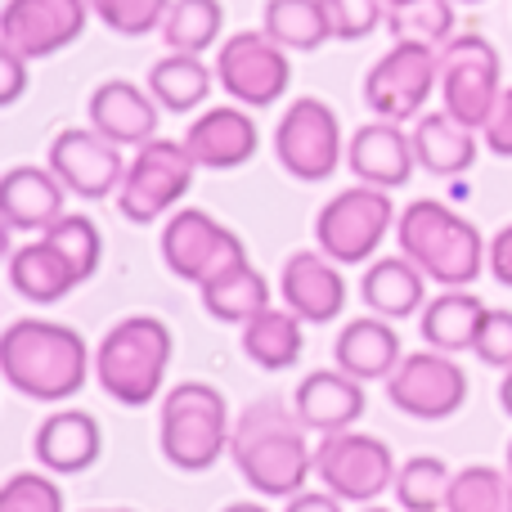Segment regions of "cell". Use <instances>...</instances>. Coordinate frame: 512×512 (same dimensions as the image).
<instances>
[{
  "instance_id": "cell-1",
  "label": "cell",
  "mask_w": 512,
  "mask_h": 512,
  "mask_svg": "<svg viewBox=\"0 0 512 512\" xmlns=\"http://www.w3.org/2000/svg\"><path fill=\"white\" fill-rule=\"evenodd\" d=\"M306 432L310 427L283 400L248 405L230 432V459L239 477L265 499L301 495L306 477L315 472V450H310Z\"/></svg>"
},
{
  "instance_id": "cell-2",
  "label": "cell",
  "mask_w": 512,
  "mask_h": 512,
  "mask_svg": "<svg viewBox=\"0 0 512 512\" xmlns=\"http://www.w3.org/2000/svg\"><path fill=\"white\" fill-rule=\"evenodd\" d=\"M0 373L27 400L41 405L72 400L90 373L86 337L54 319H14L0 337Z\"/></svg>"
},
{
  "instance_id": "cell-3",
  "label": "cell",
  "mask_w": 512,
  "mask_h": 512,
  "mask_svg": "<svg viewBox=\"0 0 512 512\" xmlns=\"http://www.w3.org/2000/svg\"><path fill=\"white\" fill-rule=\"evenodd\" d=\"M396 239L400 252L441 288H468L490 256L477 225L463 221L454 207L436 203V198H418L400 212Z\"/></svg>"
},
{
  "instance_id": "cell-4",
  "label": "cell",
  "mask_w": 512,
  "mask_h": 512,
  "mask_svg": "<svg viewBox=\"0 0 512 512\" xmlns=\"http://www.w3.org/2000/svg\"><path fill=\"white\" fill-rule=\"evenodd\" d=\"M176 337L162 319L153 315H131L104 333L95 351V378L104 396H113L126 409H144L158 400L162 378H167Z\"/></svg>"
},
{
  "instance_id": "cell-5",
  "label": "cell",
  "mask_w": 512,
  "mask_h": 512,
  "mask_svg": "<svg viewBox=\"0 0 512 512\" xmlns=\"http://www.w3.org/2000/svg\"><path fill=\"white\" fill-rule=\"evenodd\" d=\"M230 405L207 382H180L162 400V454L180 472H207L230 450Z\"/></svg>"
},
{
  "instance_id": "cell-6",
  "label": "cell",
  "mask_w": 512,
  "mask_h": 512,
  "mask_svg": "<svg viewBox=\"0 0 512 512\" xmlns=\"http://www.w3.org/2000/svg\"><path fill=\"white\" fill-rule=\"evenodd\" d=\"M194 153L180 140H149L140 144V153L126 167V180L117 189V207L126 221L135 225H153L158 216H167L180 198L194 185Z\"/></svg>"
},
{
  "instance_id": "cell-7",
  "label": "cell",
  "mask_w": 512,
  "mask_h": 512,
  "mask_svg": "<svg viewBox=\"0 0 512 512\" xmlns=\"http://www.w3.org/2000/svg\"><path fill=\"white\" fill-rule=\"evenodd\" d=\"M391 221H396V207H391L387 189H373V185L342 189V194L328 198L324 212L315 216L319 252L337 265H360L382 248Z\"/></svg>"
},
{
  "instance_id": "cell-8",
  "label": "cell",
  "mask_w": 512,
  "mask_h": 512,
  "mask_svg": "<svg viewBox=\"0 0 512 512\" xmlns=\"http://www.w3.org/2000/svg\"><path fill=\"white\" fill-rule=\"evenodd\" d=\"M432 86H441V50L423 41H396L364 77V104L382 122H409L423 117Z\"/></svg>"
},
{
  "instance_id": "cell-9",
  "label": "cell",
  "mask_w": 512,
  "mask_h": 512,
  "mask_svg": "<svg viewBox=\"0 0 512 512\" xmlns=\"http://www.w3.org/2000/svg\"><path fill=\"white\" fill-rule=\"evenodd\" d=\"M441 95L445 113L459 117L472 131H486L490 113L499 108V54L486 36L468 32L441 45Z\"/></svg>"
},
{
  "instance_id": "cell-10",
  "label": "cell",
  "mask_w": 512,
  "mask_h": 512,
  "mask_svg": "<svg viewBox=\"0 0 512 512\" xmlns=\"http://www.w3.org/2000/svg\"><path fill=\"white\" fill-rule=\"evenodd\" d=\"M396 459L387 441L364 432H333L315 445V477L342 504H373L382 490L396 486Z\"/></svg>"
},
{
  "instance_id": "cell-11",
  "label": "cell",
  "mask_w": 512,
  "mask_h": 512,
  "mask_svg": "<svg viewBox=\"0 0 512 512\" xmlns=\"http://www.w3.org/2000/svg\"><path fill=\"white\" fill-rule=\"evenodd\" d=\"M162 261H167V270L176 279L203 288L207 279L248 261V248H243V239L230 225L207 216L203 207H180L167 221V230H162Z\"/></svg>"
},
{
  "instance_id": "cell-12",
  "label": "cell",
  "mask_w": 512,
  "mask_h": 512,
  "mask_svg": "<svg viewBox=\"0 0 512 512\" xmlns=\"http://www.w3.org/2000/svg\"><path fill=\"white\" fill-rule=\"evenodd\" d=\"M274 153H279V167L288 176L306 180H328L342 162V126L337 113L324 99H292L288 113L279 117V131H274Z\"/></svg>"
},
{
  "instance_id": "cell-13",
  "label": "cell",
  "mask_w": 512,
  "mask_h": 512,
  "mask_svg": "<svg viewBox=\"0 0 512 512\" xmlns=\"http://www.w3.org/2000/svg\"><path fill=\"white\" fill-rule=\"evenodd\" d=\"M387 400L409 418H423V423H436V418H450L468 405V373L454 364L450 351H414L396 364V373L387 378Z\"/></svg>"
},
{
  "instance_id": "cell-14",
  "label": "cell",
  "mask_w": 512,
  "mask_h": 512,
  "mask_svg": "<svg viewBox=\"0 0 512 512\" xmlns=\"http://www.w3.org/2000/svg\"><path fill=\"white\" fill-rule=\"evenodd\" d=\"M216 81H221L225 95H234L239 104L270 108L288 95V81H292L288 50L274 45L265 32H239L216 54Z\"/></svg>"
},
{
  "instance_id": "cell-15",
  "label": "cell",
  "mask_w": 512,
  "mask_h": 512,
  "mask_svg": "<svg viewBox=\"0 0 512 512\" xmlns=\"http://www.w3.org/2000/svg\"><path fill=\"white\" fill-rule=\"evenodd\" d=\"M126 167H131V162H122V144L104 140L95 126H90V131L68 126V131H59L50 144V171L63 180L68 194L90 198V203L117 194L126 180Z\"/></svg>"
},
{
  "instance_id": "cell-16",
  "label": "cell",
  "mask_w": 512,
  "mask_h": 512,
  "mask_svg": "<svg viewBox=\"0 0 512 512\" xmlns=\"http://www.w3.org/2000/svg\"><path fill=\"white\" fill-rule=\"evenodd\" d=\"M90 0H9L0 14V36L23 59H50L86 32Z\"/></svg>"
},
{
  "instance_id": "cell-17",
  "label": "cell",
  "mask_w": 512,
  "mask_h": 512,
  "mask_svg": "<svg viewBox=\"0 0 512 512\" xmlns=\"http://www.w3.org/2000/svg\"><path fill=\"white\" fill-rule=\"evenodd\" d=\"M279 292L283 306L292 315H301L306 324H328L346 306V279L337 270V261H328L324 252H292L283 261Z\"/></svg>"
},
{
  "instance_id": "cell-18",
  "label": "cell",
  "mask_w": 512,
  "mask_h": 512,
  "mask_svg": "<svg viewBox=\"0 0 512 512\" xmlns=\"http://www.w3.org/2000/svg\"><path fill=\"white\" fill-rule=\"evenodd\" d=\"M346 167L355 171L360 185L373 189H400L418 167L414 135L400 131V122H369L346 144Z\"/></svg>"
},
{
  "instance_id": "cell-19",
  "label": "cell",
  "mask_w": 512,
  "mask_h": 512,
  "mask_svg": "<svg viewBox=\"0 0 512 512\" xmlns=\"http://www.w3.org/2000/svg\"><path fill=\"white\" fill-rule=\"evenodd\" d=\"M364 387L342 369H319L310 378H301L297 396H292V409L297 418L319 436H333V432H351L355 423L364 418Z\"/></svg>"
},
{
  "instance_id": "cell-20",
  "label": "cell",
  "mask_w": 512,
  "mask_h": 512,
  "mask_svg": "<svg viewBox=\"0 0 512 512\" xmlns=\"http://www.w3.org/2000/svg\"><path fill=\"white\" fill-rule=\"evenodd\" d=\"M104 454V432L86 409H59L36 427V463L59 477H77V472L95 468Z\"/></svg>"
},
{
  "instance_id": "cell-21",
  "label": "cell",
  "mask_w": 512,
  "mask_h": 512,
  "mask_svg": "<svg viewBox=\"0 0 512 512\" xmlns=\"http://www.w3.org/2000/svg\"><path fill=\"white\" fill-rule=\"evenodd\" d=\"M158 99L153 95H144L135 81H104V86L90 95V126H95L104 140H113V144H149V140H158Z\"/></svg>"
},
{
  "instance_id": "cell-22",
  "label": "cell",
  "mask_w": 512,
  "mask_h": 512,
  "mask_svg": "<svg viewBox=\"0 0 512 512\" xmlns=\"http://www.w3.org/2000/svg\"><path fill=\"white\" fill-rule=\"evenodd\" d=\"M63 180L45 167H14L0 180V216L9 230H32L45 234L63 212Z\"/></svg>"
},
{
  "instance_id": "cell-23",
  "label": "cell",
  "mask_w": 512,
  "mask_h": 512,
  "mask_svg": "<svg viewBox=\"0 0 512 512\" xmlns=\"http://www.w3.org/2000/svg\"><path fill=\"white\" fill-rule=\"evenodd\" d=\"M189 153L207 171H234L256 153V122L243 108H207L185 135Z\"/></svg>"
},
{
  "instance_id": "cell-24",
  "label": "cell",
  "mask_w": 512,
  "mask_h": 512,
  "mask_svg": "<svg viewBox=\"0 0 512 512\" xmlns=\"http://www.w3.org/2000/svg\"><path fill=\"white\" fill-rule=\"evenodd\" d=\"M337 369L351 373L355 382H373V378H391L400 355V333L391 328V319L373 315V319H351L337 333Z\"/></svg>"
},
{
  "instance_id": "cell-25",
  "label": "cell",
  "mask_w": 512,
  "mask_h": 512,
  "mask_svg": "<svg viewBox=\"0 0 512 512\" xmlns=\"http://www.w3.org/2000/svg\"><path fill=\"white\" fill-rule=\"evenodd\" d=\"M360 297L373 315L382 319H409V315H423L427 306V274L409 261L405 252L400 256H382L364 270L360 279Z\"/></svg>"
},
{
  "instance_id": "cell-26",
  "label": "cell",
  "mask_w": 512,
  "mask_h": 512,
  "mask_svg": "<svg viewBox=\"0 0 512 512\" xmlns=\"http://www.w3.org/2000/svg\"><path fill=\"white\" fill-rule=\"evenodd\" d=\"M486 301L472 297L468 288H445L441 297H432L418 315V328H423V342L436 346V351H472L477 346V333L486 324Z\"/></svg>"
},
{
  "instance_id": "cell-27",
  "label": "cell",
  "mask_w": 512,
  "mask_h": 512,
  "mask_svg": "<svg viewBox=\"0 0 512 512\" xmlns=\"http://www.w3.org/2000/svg\"><path fill=\"white\" fill-rule=\"evenodd\" d=\"M9 283H14L18 297L36 301V306H50V301L68 297L81 279L68 265V256L41 234L36 243H27V248H18L14 256H9Z\"/></svg>"
},
{
  "instance_id": "cell-28",
  "label": "cell",
  "mask_w": 512,
  "mask_h": 512,
  "mask_svg": "<svg viewBox=\"0 0 512 512\" xmlns=\"http://www.w3.org/2000/svg\"><path fill=\"white\" fill-rule=\"evenodd\" d=\"M414 153L432 176H463L477 162V131L450 113H423L414 126Z\"/></svg>"
},
{
  "instance_id": "cell-29",
  "label": "cell",
  "mask_w": 512,
  "mask_h": 512,
  "mask_svg": "<svg viewBox=\"0 0 512 512\" xmlns=\"http://www.w3.org/2000/svg\"><path fill=\"white\" fill-rule=\"evenodd\" d=\"M306 319L292 315L288 306H265L261 315H252L243 324V355L256 364V369H292L301 360V346H306V333H301Z\"/></svg>"
},
{
  "instance_id": "cell-30",
  "label": "cell",
  "mask_w": 512,
  "mask_h": 512,
  "mask_svg": "<svg viewBox=\"0 0 512 512\" xmlns=\"http://www.w3.org/2000/svg\"><path fill=\"white\" fill-rule=\"evenodd\" d=\"M265 306H270V283L248 261L203 283V310L212 319H221V324H248Z\"/></svg>"
},
{
  "instance_id": "cell-31",
  "label": "cell",
  "mask_w": 512,
  "mask_h": 512,
  "mask_svg": "<svg viewBox=\"0 0 512 512\" xmlns=\"http://www.w3.org/2000/svg\"><path fill=\"white\" fill-rule=\"evenodd\" d=\"M149 95L167 113H194L212 95V68L198 54H167L149 72Z\"/></svg>"
},
{
  "instance_id": "cell-32",
  "label": "cell",
  "mask_w": 512,
  "mask_h": 512,
  "mask_svg": "<svg viewBox=\"0 0 512 512\" xmlns=\"http://www.w3.org/2000/svg\"><path fill=\"white\" fill-rule=\"evenodd\" d=\"M265 36L283 50H319L333 36L324 0H270L265 5Z\"/></svg>"
},
{
  "instance_id": "cell-33",
  "label": "cell",
  "mask_w": 512,
  "mask_h": 512,
  "mask_svg": "<svg viewBox=\"0 0 512 512\" xmlns=\"http://www.w3.org/2000/svg\"><path fill=\"white\" fill-rule=\"evenodd\" d=\"M221 27H225L221 0H171L162 36H167L171 54H203L216 45Z\"/></svg>"
},
{
  "instance_id": "cell-34",
  "label": "cell",
  "mask_w": 512,
  "mask_h": 512,
  "mask_svg": "<svg viewBox=\"0 0 512 512\" xmlns=\"http://www.w3.org/2000/svg\"><path fill=\"white\" fill-rule=\"evenodd\" d=\"M445 512H512V472L486 468V463L454 472Z\"/></svg>"
},
{
  "instance_id": "cell-35",
  "label": "cell",
  "mask_w": 512,
  "mask_h": 512,
  "mask_svg": "<svg viewBox=\"0 0 512 512\" xmlns=\"http://www.w3.org/2000/svg\"><path fill=\"white\" fill-rule=\"evenodd\" d=\"M454 472L436 454H418L396 472V504L405 512H445Z\"/></svg>"
},
{
  "instance_id": "cell-36",
  "label": "cell",
  "mask_w": 512,
  "mask_h": 512,
  "mask_svg": "<svg viewBox=\"0 0 512 512\" xmlns=\"http://www.w3.org/2000/svg\"><path fill=\"white\" fill-rule=\"evenodd\" d=\"M391 32H396L400 41H423V45L454 41L450 0H414V5L391 9Z\"/></svg>"
},
{
  "instance_id": "cell-37",
  "label": "cell",
  "mask_w": 512,
  "mask_h": 512,
  "mask_svg": "<svg viewBox=\"0 0 512 512\" xmlns=\"http://www.w3.org/2000/svg\"><path fill=\"white\" fill-rule=\"evenodd\" d=\"M45 239L54 243L63 256H68V265L77 270V279L86 283L90 274L99 270V256H104V239H99L95 221L90 216H59V221L45 230Z\"/></svg>"
},
{
  "instance_id": "cell-38",
  "label": "cell",
  "mask_w": 512,
  "mask_h": 512,
  "mask_svg": "<svg viewBox=\"0 0 512 512\" xmlns=\"http://www.w3.org/2000/svg\"><path fill=\"white\" fill-rule=\"evenodd\" d=\"M90 9L99 14V23L117 36H144L153 27L167 23L171 0H90Z\"/></svg>"
},
{
  "instance_id": "cell-39",
  "label": "cell",
  "mask_w": 512,
  "mask_h": 512,
  "mask_svg": "<svg viewBox=\"0 0 512 512\" xmlns=\"http://www.w3.org/2000/svg\"><path fill=\"white\" fill-rule=\"evenodd\" d=\"M0 512H63V490L50 477L14 472L0 490Z\"/></svg>"
},
{
  "instance_id": "cell-40",
  "label": "cell",
  "mask_w": 512,
  "mask_h": 512,
  "mask_svg": "<svg viewBox=\"0 0 512 512\" xmlns=\"http://www.w3.org/2000/svg\"><path fill=\"white\" fill-rule=\"evenodd\" d=\"M382 5L387 0H324L328 27H333L337 41H364L382 23Z\"/></svg>"
},
{
  "instance_id": "cell-41",
  "label": "cell",
  "mask_w": 512,
  "mask_h": 512,
  "mask_svg": "<svg viewBox=\"0 0 512 512\" xmlns=\"http://www.w3.org/2000/svg\"><path fill=\"white\" fill-rule=\"evenodd\" d=\"M472 355L490 369H512V310H486V324H481Z\"/></svg>"
},
{
  "instance_id": "cell-42",
  "label": "cell",
  "mask_w": 512,
  "mask_h": 512,
  "mask_svg": "<svg viewBox=\"0 0 512 512\" xmlns=\"http://www.w3.org/2000/svg\"><path fill=\"white\" fill-rule=\"evenodd\" d=\"M486 144H490V153H499V158H512V86L499 95V108L490 113V122H486Z\"/></svg>"
},
{
  "instance_id": "cell-43",
  "label": "cell",
  "mask_w": 512,
  "mask_h": 512,
  "mask_svg": "<svg viewBox=\"0 0 512 512\" xmlns=\"http://www.w3.org/2000/svg\"><path fill=\"white\" fill-rule=\"evenodd\" d=\"M23 90H27V59L18 50H0V104H18L23 99Z\"/></svg>"
},
{
  "instance_id": "cell-44",
  "label": "cell",
  "mask_w": 512,
  "mask_h": 512,
  "mask_svg": "<svg viewBox=\"0 0 512 512\" xmlns=\"http://www.w3.org/2000/svg\"><path fill=\"white\" fill-rule=\"evenodd\" d=\"M490 274H495L504 288H512V225H504V230L490 239V256H486Z\"/></svg>"
},
{
  "instance_id": "cell-45",
  "label": "cell",
  "mask_w": 512,
  "mask_h": 512,
  "mask_svg": "<svg viewBox=\"0 0 512 512\" xmlns=\"http://www.w3.org/2000/svg\"><path fill=\"white\" fill-rule=\"evenodd\" d=\"M283 512H342V499L333 490H301V495L288 499Z\"/></svg>"
},
{
  "instance_id": "cell-46",
  "label": "cell",
  "mask_w": 512,
  "mask_h": 512,
  "mask_svg": "<svg viewBox=\"0 0 512 512\" xmlns=\"http://www.w3.org/2000/svg\"><path fill=\"white\" fill-rule=\"evenodd\" d=\"M499 405H504V414L512 418V369L504 373V382H499Z\"/></svg>"
},
{
  "instance_id": "cell-47",
  "label": "cell",
  "mask_w": 512,
  "mask_h": 512,
  "mask_svg": "<svg viewBox=\"0 0 512 512\" xmlns=\"http://www.w3.org/2000/svg\"><path fill=\"white\" fill-rule=\"evenodd\" d=\"M225 512H270V508H261V504H230Z\"/></svg>"
},
{
  "instance_id": "cell-48",
  "label": "cell",
  "mask_w": 512,
  "mask_h": 512,
  "mask_svg": "<svg viewBox=\"0 0 512 512\" xmlns=\"http://www.w3.org/2000/svg\"><path fill=\"white\" fill-rule=\"evenodd\" d=\"M400 5H414V0H387V9H400Z\"/></svg>"
},
{
  "instance_id": "cell-49",
  "label": "cell",
  "mask_w": 512,
  "mask_h": 512,
  "mask_svg": "<svg viewBox=\"0 0 512 512\" xmlns=\"http://www.w3.org/2000/svg\"><path fill=\"white\" fill-rule=\"evenodd\" d=\"M459 5H481V0H459Z\"/></svg>"
},
{
  "instance_id": "cell-50",
  "label": "cell",
  "mask_w": 512,
  "mask_h": 512,
  "mask_svg": "<svg viewBox=\"0 0 512 512\" xmlns=\"http://www.w3.org/2000/svg\"><path fill=\"white\" fill-rule=\"evenodd\" d=\"M508 472H512V445H508Z\"/></svg>"
},
{
  "instance_id": "cell-51",
  "label": "cell",
  "mask_w": 512,
  "mask_h": 512,
  "mask_svg": "<svg viewBox=\"0 0 512 512\" xmlns=\"http://www.w3.org/2000/svg\"><path fill=\"white\" fill-rule=\"evenodd\" d=\"M364 512H391V508H364Z\"/></svg>"
},
{
  "instance_id": "cell-52",
  "label": "cell",
  "mask_w": 512,
  "mask_h": 512,
  "mask_svg": "<svg viewBox=\"0 0 512 512\" xmlns=\"http://www.w3.org/2000/svg\"><path fill=\"white\" fill-rule=\"evenodd\" d=\"M108 512H131V508H108Z\"/></svg>"
}]
</instances>
